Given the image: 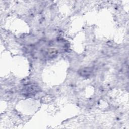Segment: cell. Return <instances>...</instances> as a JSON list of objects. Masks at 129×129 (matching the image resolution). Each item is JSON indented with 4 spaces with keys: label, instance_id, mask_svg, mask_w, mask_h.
<instances>
[{
    "label": "cell",
    "instance_id": "cell-1",
    "mask_svg": "<svg viewBox=\"0 0 129 129\" xmlns=\"http://www.w3.org/2000/svg\"><path fill=\"white\" fill-rule=\"evenodd\" d=\"M36 84H30L27 86H26L23 88V93L24 95H33V94H35L36 92L38 91L39 88Z\"/></svg>",
    "mask_w": 129,
    "mask_h": 129
}]
</instances>
